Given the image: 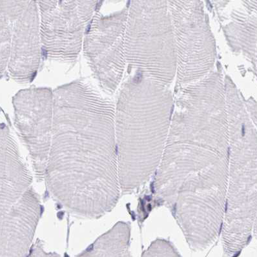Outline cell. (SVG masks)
Returning <instances> with one entry per match:
<instances>
[{"label": "cell", "instance_id": "12", "mask_svg": "<svg viewBox=\"0 0 257 257\" xmlns=\"http://www.w3.org/2000/svg\"><path fill=\"white\" fill-rule=\"evenodd\" d=\"M90 28H91V25L89 24V26H88L87 33L89 32V31H90Z\"/></svg>", "mask_w": 257, "mask_h": 257}, {"label": "cell", "instance_id": "3", "mask_svg": "<svg viewBox=\"0 0 257 257\" xmlns=\"http://www.w3.org/2000/svg\"><path fill=\"white\" fill-rule=\"evenodd\" d=\"M179 77L185 83L206 77L213 67L214 44L202 6L198 2L169 4Z\"/></svg>", "mask_w": 257, "mask_h": 257}, {"label": "cell", "instance_id": "9", "mask_svg": "<svg viewBox=\"0 0 257 257\" xmlns=\"http://www.w3.org/2000/svg\"><path fill=\"white\" fill-rule=\"evenodd\" d=\"M252 233L254 234V236H255V238H256L257 240V210L255 218H254V220L253 229H252Z\"/></svg>", "mask_w": 257, "mask_h": 257}, {"label": "cell", "instance_id": "8", "mask_svg": "<svg viewBox=\"0 0 257 257\" xmlns=\"http://www.w3.org/2000/svg\"><path fill=\"white\" fill-rule=\"evenodd\" d=\"M28 257H62L60 254L55 252L46 251L44 248V243L38 239L37 242L33 244L30 254Z\"/></svg>", "mask_w": 257, "mask_h": 257}, {"label": "cell", "instance_id": "7", "mask_svg": "<svg viewBox=\"0 0 257 257\" xmlns=\"http://www.w3.org/2000/svg\"><path fill=\"white\" fill-rule=\"evenodd\" d=\"M142 257H182L170 241L157 239L144 251Z\"/></svg>", "mask_w": 257, "mask_h": 257}, {"label": "cell", "instance_id": "5", "mask_svg": "<svg viewBox=\"0 0 257 257\" xmlns=\"http://www.w3.org/2000/svg\"><path fill=\"white\" fill-rule=\"evenodd\" d=\"M32 178L14 146L2 140L1 149V216L31 188Z\"/></svg>", "mask_w": 257, "mask_h": 257}, {"label": "cell", "instance_id": "6", "mask_svg": "<svg viewBox=\"0 0 257 257\" xmlns=\"http://www.w3.org/2000/svg\"><path fill=\"white\" fill-rule=\"evenodd\" d=\"M131 227L119 222L75 257H125L130 251Z\"/></svg>", "mask_w": 257, "mask_h": 257}, {"label": "cell", "instance_id": "1", "mask_svg": "<svg viewBox=\"0 0 257 257\" xmlns=\"http://www.w3.org/2000/svg\"><path fill=\"white\" fill-rule=\"evenodd\" d=\"M44 176L49 192L67 211L100 218L112 211L120 195L116 144L106 135L59 133Z\"/></svg>", "mask_w": 257, "mask_h": 257}, {"label": "cell", "instance_id": "2", "mask_svg": "<svg viewBox=\"0 0 257 257\" xmlns=\"http://www.w3.org/2000/svg\"><path fill=\"white\" fill-rule=\"evenodd\" d=\"M229 166L222 231L224 257H237L251 240L257 210V134L244 114L228 112Z\"/></svg>", "mask_w": 257, "mask_h": 257}, {"label": "cell", "instance_id": "10", "mask_svg": "<svg viewBox=\"0 0 257 257\" xmlns=\"http://www.w3.org/2000/svg\"><path fill=\"white\" fill-rule=\"evenodd\" d=\"M42 55L45 58H47V51L46 50V49H44V48L42 49Z\"/></svg>", "mask_w": 257, "mask_h": 257}, {"label": "cell", "instance_id": "11", "mask_svg": "<svg viewBox=\"0 0 257 257\" xmlns=\"http://www.w3.org/2000/svg\"><path fill=\"white\" fill-rule=\"evenodd\" d=\"M37 73L33 74V75L32 76V78H31V82H33V81L34 80V79L35 78L36 76H37Z\"/></svg>", "mask_w": 257, "mask_h": 257}, {"label": "cell", "instance_id": "4", "mask_svg": "<svg viewBox=\"0 0 257 257\" xmlns=\"http://www.w3.org/2000/svg\"><path fill=\"white\" fill-rule=\"evenodd\" d=\"M42 213L40 198L30 188L1 216V257L29 256Z\"/></svg>", "mask_w": 257, "mask_h": 257}]
</instances>
